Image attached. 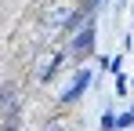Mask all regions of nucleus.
Here are the masks:
<instances>
[{
    "label": "nucleus",
    "mask_w": 134,
    "mask_h": 131,
    "mask_svg": "<svg viewBox=\"0 0 134 131\" xmlns=\"http://www.w3.org/2000/svg\"><path fill=\"white\" fill-rule=\"evenodd\" d=\"M72 47H76V51H80V55H91V47H94V29H83V33H80V37H76V40H72Z\"/></svg>",
    "instance_id": "nucleus-1"
},
{
    "label": "nucleus",
    "mask_w": 134,
    "mask_h": 131,
    "mask_svg": "<svg viewBox=\"0 0 134 131\" xmlns=\"http://www.w3.org/2000/svg\"><path fill=\"white\" fill-rule=\"evenodd\" d=\"M15 102H18L15 98V84H4L0 87V106L7 109V113H15Z\"/></svg>",
    "instance_id": "nucleus-2"
},
{
    "label": "nucleus",
    "mask_w": 134,
    "mask_h": 131,
    "mask_svg": "<svg viewBox=\"0 0 134 131\" xmlns=\"http://www.w3.org/2000/svg\"><path fill=\"white\" fill-rule=\"evenodd\" d=\"M4 131H18V113H11V117L4 120Z\"/></svg>",
    "instance_id": "nucleus-3"
}]
</instances>
